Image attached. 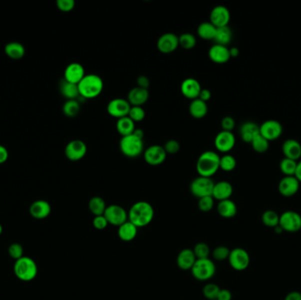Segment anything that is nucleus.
Returning <instances> with one entry per match:
<instances>
[{
    "instance_id": "f257e3e1",
    "label": "nucleus",
    "mask_w": 301,
    "mask_h": 300,
    "mask_svg": "<svg viewBox=\"0 0 301 300\" xmlns=\"http://www.w3.org/2000/svg\"><path fill=\"white\" fill-rule=\"evenodd\" d=\"M154 210L152 204L145 201L137 202L130 207L128 212V220L139 227H145L153 221Z\"/></svg>"
},
{
    "instance_id": "f03ea898",
    "label": "nucleus",
    "mask_w": 301,
    "mask_h": 300,
    "mask_svg": "<svg viewBox=\"0 0 301 300\" xmlns=\"http://www.w3.org/2000/svg\"><path fill=\"white\" fill-rule=\"evenodd\" d=\"M220 156L213 151L203 152L197 159V174L199 176L212 178V176L220 169Z\"/></svg>"
},
{
    "instance_id": "7ed1b4c3",
    "label": "nucleus",
    "mask_w": 301,
    "mask_h": 300,
    "mask_svg": "<svg viewBox=\"0 0 301 300\" xmlns=\"http://www.w3.org/2000/svg\"><path fill=\"white\" fill-rule=\"evenodd\" d=\"M79 96L83 99H93L99 96L103 91L104 83L102 78L96 74H87L78 84Z\"/></svg>"
},
{
    "instance_id": "20e7f679",
    "label": "nucleus",
    "mask_w": 301,
    "mask_h": 300,
    "mask_svg": "<svg viewBox=\"0 0 301 300\" xmlns=\"http://www.w3.org/2000/svg\"><path fill=\"white\" fill-rule=\"evenodd\" d=\"M13 272L16 278L20 281H33L37 276V264L32 258L23 256L20 259L15 261Z\"/></svg>"
},
{
    "instance_id": "39448f33",
    "label": "nucleus",
    "mask_w": 301,
    "mask_h": 300,
    "mask_svg": "<svg viewBox=\"0 0 301 300\" xmlns=\"http://www.w3.org/2000/svg\"><path fill=\"white\" fill-rule=\"evenodd\" d=\"M119 148L121 152L127 158H138L144 152V141L131 134L122 137L120 139Z\"/></svg>"
},
{
    "instance_id": "423d86ee",
    "label": "nucleus",
    "mask_w": 301,
    "mask_h": 300,
    "mask_svg": "<svg viewBox=\"0 0 301 300\" xmlns=\"http://www.w3.org/2000/svg\"><path fill=\"white\" fill-rule=\"evenodd\" d=\"M191 273L197 280L207 281L213 278L215 275V264L209 258L197 259L193 267L191 269Z\"/></svg>"
},
{
    "instance_id": "0eeeda50",
    "label": "nucleus",
    "mask_w": 301,
    "mask_h": 300,
    "mask_svg": "<svg viewBox=\"0 0 301 300\" xmlns=\"http://www.w3.org/2000/svg\"><path fill=\"white\" fill-rule=\"evenodd\" d=\"M215 185V182L212 181V178L198 176L194 179L190 186V192L194 197H197L198 199L202 197H212V191Z\"/></svg>"
},
{
    "instance_id": "6e6552de",
    "label": "nucleus",
    "mask_w": 301,
    "mask_h": 300,
    "mask_svg": "<svg viewBox=\"0 0 301 300\" xmlns=\"http://www.w3.org/2000/svg\"><path fill=\"white\" fill-rule=\"evenodd\" d=\"M279 226L288 233L299 232L301 229V216L296 211H286L280 216Z\"/></svg>"
},
{
    "instance_id": "1a4fd4ad",
    "label": "nucleus",
    "mask_w": 301,
    "mask_h": 300,
    "mask_svg": "<svg viewBox=\"0 0 301 300\" xmlns=\"http://www.w3.org/2000/svg\"><path fill=\"white\" fill-rule=\"evenodd\" d=\"M104 217L108 220V224L118 227L128 221V212L122 206L116 204L107 206Z\"/></svg>"
},
{
    "instance_id": "9d476101",
    "label": "nucleus",
    "mask_w": 301,
    "mask_h": 300,
    "mask_svg": "<svg viewBox=\"0 0 301 300\" xmlns=\"http://www.w3.org/2000/svg\"><path fill=\"white\" fill-rule=\"evenodd\" d=\"M231 267L237 271H245L250 263V257L249 253L245 249H234L232 250L228 257Z\"/></svg>"
},
{
    "instance_id": "9b49d317",
    "label": "nucleus",
    "mask_w": 301,
    "mask_h": 300,
    "mask_svg": "<svg viewBox=\"0 0 301 300\" xmlns=\"http://www.w3.org/2000/svg\"><path fill=\"white\" fill-rule=\"evenodd\" d=\"M87 152V146L84 141L75 139L69 142L64 149V154L71 161L82 160Z\"/></svg>"
},
{
    "instance_id": "f8f14e48",
    "label": "nucleus",
    "mask_w": 301,
    "mask_h": 300,
    "mask_svg": "<svg viewBox=\"0 0 301 300\" xmlns=\"http://www.w3.org/2000/svg\"><path fill=\"white\" fill-rule=\"evenodd\" d=\"M130 104L127 99L115 98L110 100L107 106V111L108 115H111L116 119L122 118L128 116L130 113Z\"/></svg>"
},
{
    "instance_id": "ddd939ff",
    "label": "nucleus",
    "mask_w": 301,
    "mask_h": 300,
    "mask_svg": "<svg viewBox=\"0 0 301 300\" xmlns=\"http://www.w3.org/2000/svg\"><path fill=\"white\" fill-rule=\"evenodd\" d=\"M167 156V152L161 145H151L144 152V159L150 166H160L163 164Z\"/></svg>"
},
{
    "instance_id": "4468645a",
    "label": "nucleus",
    "mask_w": 301,
    "mask_h": 300,
    "mask_svg": "<svg viewBox=\"0 0 301 300\" xmlns=\"http://www.w3.org/2000/svg\"><path fill=\"white\" fill-rule=\"evenodd\" d=\"M283 133L282 124L277 120H266L260 125V134L268 141L277 140Z\"/></svg>"
},
{
    "instance_id": "2eb2a0df",
    "label": "nucleus",
    "mask_w": 301,
    "mask_h": 300,
    "mask_svg": "<svg viewBox=\"0 0 301 300\" xmlns=\"http://www.w3.org/2000/svg\"><path fill=\"white\" fill-rule=\"evenodd\" d=\"M236 143L235 136L231 131L221 130L217 134L214 139V145L219 152L227 153L234 149Z\"/></svg>"
},
{
    "instance_id": "dca6fc26",
    "label": "nucleus",
    "mask_w": 301,
    "mask_h": 300,
    "mask_svg": "<svg viewBox=\"0 0 301 300\" xmlns=\"http://www.w3.org/2000/svg\"><path fill=\"white\" fill-rule=\"evenodd\" d=\"M179 47V36L174 33H163L157 41V48L163 54H170Z\"/></svg>"
},
{
    "instance_id": "f3484780",
    "label": "nucleus",
    "mask_w": 301,
    "mask_h": 300,
    "mask_svg": "<svg viewBox=\"0 0 301 300\" xmlns=\"http://www.w3.org/2000/svg\"><path fill=\"white\" fill-rule=\"evenodd\" d=\"M230 19V11L224 5H217L212 9L210 14V22L217 28L228 26Z\"/></svg>"
},
{
    "instance_id": "a211bd4d",
    "label": "nucleus",
    "mask_w": 301,
    "mask_h": 300,
    "mask_svg": "<svg viewBox=\"0 0 301 300\" xmlns=\"http://www.w3.org/2000/svg\"><path fill=\"white\" fill-rule=\"evenodd\" d=\"M301 182L295 176H285L279 183V191L283 197H294L300 189Z\"/></svg>"
},
{
    "instance_id": "6ab92c4d",
    "label": "nucleus",
    "mask_w": 301,
    "mask_h": 300,
    "mask_svg": "<svg viewBox=\"0 0 301 300\" xmlns=\"http://www.w3.org/2000/svg\"><path fill=\"white\" fill-rule=\"evenodd\" d=\"M201 90H202L201 84L196 78H185L181 85V92L182 95L191 100L198 99Z\"/></svg>"
},
{
    "instance_id": "aec40b11",
    "label": "nucleus",
    "mask_w": 301,
    "mask_h": 300,
    "mask_svg": "<svg viewBox=\"0 0 301 300\" xmlns=\"http://www.w3.org/2000/svg\"><path fill=\"white\" fill-rule=\"evenodd\" d=\"M85 76H86L85 69L81 63H71L68 64L64 70L63 79L72 84L78 85Z\"/></svg>"
},
{
    "instance_id": "412c9836",
    "label": "nucleus",
    "mask_w": 301,
    "mask_h": 300,
    "mask_svg": "<svg viewBox=\"0 0 301 300\" xmlns=\"http://www.w3.org/2000/svg\"><path fill=\"white\" fill-rule=\"evenodd\" d=\"M209 57L212 60L213 63H226L230 60V53H229V48L227 46L223 45L214 44L212 45L210 48L208 52Z\"/></svg>"
},
{
    "instance_id": "4be33fe9",
    "label": "nucleus",
    "mask_w": 301,
    "mask_h": 300,
    "mask_svg": "<svg viewBox=\"0 0 301 300\" xmlns=\"http://www.w3.org/2000/svg\"><path fill=\"white\" fill-rule=\"evenodd\" d=\"M282 152L285 158L298 161L301 158V144L296 139H287L283 144Z\"/></svg>"
},
{
    "instance_id": "5701e85b",
    "label": "nucleus",
    "mask_w": 301,
    "mask_h": 300,
    "mask_svg": "<svg viewBox=\"0 0 301 300\" xmlns=\"http://www.w3.org/2000/svg\"><path fill=\"white\" fill-rule=\"evenodd\" d=\"M30 215L33 219H44L50 215L51 206L47 201L37 200L33 202L29 208Z\"/></svg>"
},
{
    "instance_id": "b1692460",
    "label": "nucleus",
    "mask_w": 301,
    "mask_h": 300,
    "mask_svg": "<svg viewBox=\"0 0 301 300\" xmlns=\"http://www.w3.org/2000/svg\"><path fill=\"white\" fill-rule=\"evenodd\" d=\"M148 99V89H144L138 86L130 90L127 95V100L129 101L130 106L135 107H142L144 104L146 103Z\"/></svg>"
},
{
    "instance_id": "393cba45",
    "label": "nucleus",
    "mask_w": 301,
    "mask_h": 300,
    "mask_svg": "<svg viewBox=\"0 0 301 300\" xmlns=\"http://www.w3.org/2000/svg\"><path fill=\"white\" fill-rule=\"evenodd\" d=\"M234 192L233 186L230 182L222 181L215 183L213 191H212V197L214 200L224 201L230 199Z\"/></svg>"
},
{
    "instance_id": "a878e982",
    "label": "nucleus",
    "mask_w": 301,
    "mask_h": 300,
    "mask_svg": "<svg viewBox=\"0 0 301 300\" xmlns=\"http://www.w3.org/2000/svg\"><path fill=\"white\" fill-rule=\"evenodd\" d=\"M197 261V257L194 254L193 250L185 249L179 253L176 263L178 267L182 271H191L194 264Z\"/></svg>"
},
{
    "instance_id": "bb28decb",
    "label": "nucleus",
    "mask_w": 301,
    "mask_h": 300,
    "mask_svg": "<svg viewBox=\"0 0 301 300\" xmlns=\"http://www.w3.org/2000/svg\"><path fill=\"white\" fill-rule=\"evenodd\" d=\"M260 134V126L254 122L242 123L240 128V136L243 142L250 144L257 135Z\"/></svg>"
},
{
    "instance_id": "cd10ccee",
    "label": "nucleus",
    "mask_w": 301,
    "mask_h": 300,
    "mask_svg": "<svg viewBox=\"0 0 301 300\" xmlns=\"http://www.w3.org/2000/svg\"><path fill=\"white\" fill-rule=\"evenodd\" d=\"M217 211L220 217L225 219H232L236 216L238 210H237V205L235 204L234 201L227 199V200L220 201L218 204Z\"/></svg>"
},
{
    "instance_id": "c85d7f7f",
    "label": "nucleus",
    "mask_w": 301,
    "mask_h": 300,
    "mask_svg": "<svg viewBox=\"0 0 301 300\" xmlns=\"http://www.w3.org/2000/svg\"><path fill=\"white\" fill-rule=\"evenodd\" d=\"M138 234V227L129 220L118 227V236L125 242L133 241Z\"/></svg>"
},
{
    "instance_id": "c756f323",
    "label": "nucleus",
    "mask_w": 301,
    "mask_h": 300,
    "mask_svg": "<svg viewBox=\"0 0 301 300\" xmlns=\"http://www.w3.org/2000/svg\"><path fill=\"white\" fill-rule=\"evenodd\" d=\"M189 111L192 117L196 119H202L208 113V105L200 99L191 100Z\"/></svg>"
},
{
    "instance_id": "7c9ffc66",
    "label": "nucleus",
    "mask_w": 301,
    "mask_h": 300,
    "mask_svg": "<svg viewBox=\"0 0 301 300\" xmlns=\"http://www.w3.org/2000/svg\"><path fill=\"white\" fill-rule=\"evenodd\" d=\"M115 127H116L117 132L122 137L131 135V134L133 133L134 130H136L135 122L129 116H125V117L117 119Z\"/></svg>"
},
{
    "instance_id": "2f4dec72",
    "label": "nucleus",
    "mask_w": 301,
    "mask_h": 300,
    "mask_svg": "<svg viewBox=\"0 0 301 300\" xmlns=\"http://www.w3.org/2000/svg\"><path fill=\"white\" fill-rule=\"evenodd\" d=\"M4 52L8 57L11 59L19 60L22 58L25 55V48L20 42L18 41H11L5 45Z\"/></svg>"
},
{
    "instance_id": "473e14b6",
    "label": "nucleus",
    "mask_w": 301,
    "mask_h": 300,
    "mask_svg": "<svg viewBox=\"0 0 301 300\" xmlns=\"http://www.w3.org/2000/svg\"><path fill=\"white\" fill-rule=\"evenodd\" d=\"M60 93L67 100H77L79 97L78 86L76 84H72L70 82L63 79L60 83Z\"/></svg>"
},
{
    "instance_id": "72a5a7b5",
    "label": "nucleus",
    "mask_w": 301,
    "mask_h": 300,
    "mask_svg": "<svg viewBox=\"0 0 301 300\" xmlns=\"http://www.w3.org/2000/svg\"><path fill=\"white\" fill-rule=\"evenodd\" d=\"M232 39H233V32L230 27L227 26L217 28L215 37L213 41H215L216 44L227 46L230 43Z\"/></svg>"
},
{
    "instance_id": "f704fd0d",
    "label": "nucleus",
    "mask_w": 301,
    "mask_h": 300,
    "mask_svg": "<svg viewBox=\"0 0 301 300\" xmlns=\"http://www.w3.org/2000/svg\"><path fill=\"white\" fill-rule=\"evenodd\" d=\"M216 31L217 27L210 21H206L201 23L197 27V32L198 36L204 40H214Z\"/></svg>"
},
{
    "instance_id": "c9c22d12",
    "label": "nucleus",
    "mask_w": 301,
    "mask_h": 300,
    "mask_svg": "<svg viewBox=\"0 0 301 300\" xmlns=\"http://www.w3.org/2000/svg\"><path fill=\"white\" fill-rule=\"evenodd\" d=\"M88 208H89L91 213L96 216L104 215L105 211H106V203L103 200V198L100 197H94L91 198L88 204Z\"/></svg>"
},
{
    "instance_id": "e433bc0d",
    "label": "nucleus",
    "mask_w": 301,
    "mask_h": 300,
    "mask_svg": "<svg viewBox=\"0 0 301 300\" xmlns=\"http://www.w3.org/2000/svg\"><path fill=\"white\" fill-rule=\"evenodd\" d=\"M80 111V104L78 100H67L63 106V115L67 117H75Z\"/></svg>"
},
{
    "instance_id": "4c0bfd02",
    "label": "nucleus",
    "mask_w": 301,
    "mask_h": 300,
    "mask_svg": "<svg viewBox=\"0 0 301 300\" xmlns=\"http://www.w3.org/2000/svg\"><path fill=\"white\" fill-rule=\"evenodd\" d=\"M297 164L298 161L284 158L279 163V168L286 176H294L297 168Z\"/></svg>"
},
{
    "instance_id": "58836bf2",
    "label": "nucleus",
    "mask_w": 301,
    "mask_h": 300,
    "mask_svg": "<svg viewBox=\"0 0 301 300\" xmlns=\"http://www.w3.org/2000/svg\"><path fill=\"white\" fill-rule=\"evenodd\" d=\"M250 144L252 145L254 151L258 153H264V152H267L268 149L270 147V141H268L261 134L257 135Z\"/></svg>"
},
{
    "instance_id": "ea45409f",
    "label": "nucleus",
    "mask_w": 301,
    "mask_h": 300,
    "mask_svg": "<svg viewBox=\"0 0 301 300\" xmlns=\"http://www.w3.org/2000/svg\"><path fill=\"white\" fill-rule=\"evenodd\" d=\"M196 45H197V38L192 33H182L179 36V46H181L182 48L190 50L195 48Z\"/></svg>"
},
{
    "instance_id": "a19ab883",
    "label": "nucleus",
    "mask_w": 301,
    "mask_h": 300,
    "mask_svg": "<svg viewBox=\"0 0 301 300\" xmlns=\"http://www.w3.org/2000/svg\"><path fill=\"white\" fill-rule=\"evenodd\" d=\"M280 216L274 211H266L262 216V221L268 227L275 228L279 226Z\"/></svg>"
},
{
    "instance_id": "79ce46f5",
    "label": "nucleus",
    "mask_w": 301,
    "mask_h": 300,
    "mask_svg": "<svg viewBox=\"0 0 301 300\" xmlns=\"http://www.w3.org/2000/svg\"><path fill=\"white\" fill-rule=\"evenodd\" d=\"M237 166V161L234 156L225 154L220 157V169L224 172H232Z\"/></svg>"
},
{
    "instance_id": "37998d69",
    "label": "nucleus",
    "mask_w": 301,
    "mask_h": 300,
    "mask_svg": "<svg viewBox=\"0 0 301 300\" xmlns=\"http://www.w3.org/2000/svg\"><path fill=\"white\" fill-rule=\"evenodd\" d=\"M220 288L215 284H207L203 289L204 296L209 300H215L218 299Z\"/></svg>"
},
{
    "instance_id": "c03bdc74",
    "label": "nucleus",
    "mask_w": 301,
    "mask_h": 300,
    "mask_svg": "<svg viewBox=\"0 0 301 300\" xmlns=\"http://www.w3.org/2000/svg\"><path fill=\"white\" fill-rule=\"evenodd\" d=\"M193 252L197 259H207L210 256V248L208 245L200 242L195 246Z\"/></svg>"
},
{
    "instance_id": "a18cd8bd",
    "label": "nucleus",
    "mask_w": 301,
    "mask_h": 300,
    "mask_svg": "<svg viewBox=\"0 0 301 300\" xmlns=\"http://www.w3.org/2000/svg\"><path fill=\"white\" fill-rule=\"evenodd\" d=\"M128 116L130 117L135 123L136 122H142L145 117V111L142 107H135L131 106L130 113Z\"/></svg>"
},
{
    "instance_id": "49530a36",
    "label": "nucleus",
    "mask_w": 301,
    "mask_h": 300,
    "mask_svg": "<svg viewBox=\"0 0 301 300\" xmlns=\"http://www.w3.org/2000/svg\"><path fill=\"white\" fill-rule=\"evenodd\" d=\"M197 205L201 211L209 212V211H212L214 207V198L212 196L199 198Z\"/></svg>"
},
{
    "instance_id": "de8ad7c7",
    "label": "nucleus",
    "mask_w": 301,
    "mask_h": 300,
    "mask_svg": "<svg viewBox=\"0 0 301 300\" xmlns=\"http://www.w3.org/2000/svg\"><path fill=\"white\" fill-rule=\"evenodd\" d=\"M230 252V250L227 247L220 246L213 250L212 256L217 261H224V260L228 259Z\"/></svg>"
},
{
    "instance_id": "09e8293b",
    "label": "nucleus",
    "mask_w": 301,
    "mask_h": 300,
    "mask_svg": "<svg viewBox=\"0 0 301 300\" xmlns=\"http://www.w3.org/2000/svg\"><path fill=\"white\" fill-rule=\"evenodd\" d=\"M8 253H9V256H11V258L14 259L15 261L20 259L21 257H23L22 246L19 243H12L10 245V247L8 249Z\"/></svg>"
},
{
    "instance_id": "8fccbe9b",
    "label": "nucleus",
    "mask_w": 301,
    "mask_h": 300,
    "mask_svg": "<svg viewBox=\"0 0 301 300\" xmlns=\"http://www.w3.org/2000/svg\"><path fill=\"white\" fill-rule=\"evenodd\" d=\"M164 149L167 152V154H176L180 151L181 145L179 144L178 141L175 139H170L167 141L166 144L164 145Z\"/></svg>"
},
{
    "instance_id": "3c124183",
    "label": "nucleus",
    "mask_w": 301,
    "mask_h": 300,
    "mask_svg": "<svg viewBox=\"0 0 301 300\" xmlns=\"http://www.w3.org/2000/svg\"><path fill=\"white\" fill-rule=\"evenodd\" d=\"M56 6L60 11L68 12L74 9L75 1L74 0H57Z\"/></svg>"
},
{
    "instance_id": "603ef678",
    "label": "nucleus",
    "mask_w": 301,
    "mask_h": 300,
    "mask_svg": "<svg viewBox=\"0 0 301 300\" xmlns=\"http://www.w3.org/2000/svg\"><path fill=\"white\" fill-rule=\"evenodd\" d=\"M108 220L106 219L104 215L96 216L94 217L93 220V226L97 230H104L105 228L108 226Z\"/></svg>"
},
{
    "instance_id": "864d4df0",
    "label": "nucleus",
    "mask_w": 301,
    "mask_h": 300,
    "mask_svg": "<svg viewBox=\"0 0 301 300\" xmlns=\"http://www.w3.org/2000/svg\"><path fill=\"white\" fill-rule=\"evenodd\" d=\"M234 127H235V121L232 116H225L222 120H221V128L222 130L225 131H231L234 130Z\"/></svg>"
},
{
    "instance_id": "5fc2aeb1",
    "label": "nucleus",
    "mask_w": 301,
    "mask_h": 300,
    "mask_svg": "<svg viewBox=\"0 0 301 300\" xmlns=\"http://www.w3.org/2000/svg\"><path fill=\"white\" fill-rule=\"evenodd\" d=\"M137 86L140 87V88H144V89H148L149 86H150V80L146 76L141 75L137 78Z\"/></svg>"
},
{
    "instance_id": "6e6d98bb",
    "label": "nucleus",
    "mask_w": 301,
    "mask_h": 300,
    "mask_svg": "<svg viewBox=\"0 0 301 300\" xmlns=\"http://www.w3.org/2000/svg\"><path fill=\"white\" fill-rule=\"evenodd\" d=\"M211 98H212L211 91L209 89H205V88H202L198 99H200L201 100H203V101H205L207 103V101L211 100Z\"/></svg>"
},
{
    "instance_id": "4d7b16f0",
    "label": "nucleus",
    "mask_w": 301,
    "mask_h": 300,
    "mask_svg": "<svg viewBox=\"0 0 301 300\" xmlns=\"http://www.w3.org/2000/svg\"><path fill=\"white\" fill-rule=\"evenodd\" d=\"M9 153H8L7 149L4 147V145H0V165L4 164L7 161Z\"/></svg>"
},
{
    "instance_id": "13d9d810",
    "label": "nucleus",
    "mask_w": 301,
    "mask_h": 300,
    "mask_svg": "<svg viewBox=\"0 0 301 300\" xmlns=\"http://www.w3.org/2000/svg\"><path fill=\"white\" fill-rule=\"evenodd\" d=\"M217 300H232V293L228 290L221 289Z\"/></svg>"
},
{
    "instance_id": "bf43d9fd",
    "label": "nucleus",
    "mask_w": 301,
    "mask_h": 300,
    "mask_svg": "<svg viewBox=\"0 0 301 300\" xmlns=\"http://www.w3.org/2000/svg\"><path fill=\"white\" fill-rule=\"evenodd\" d=\"M285 300H301V293L299 292H292L287 294Z\"/></svg>"
},
{
    "instance_id": "052dcab7",
    "label": "nucleus",
    "mask_w": 301,
    "mask_h": 300,
    "mask_svg": "<svg viewBox=\"0 0 301 300\" xmlns=\"http://www.w3.org/2000/svg\"><path fill=\"white\" fill-rule=\"evenodd\" d=\"M294 176L301 183V160L298 162L297 168H296V172H295V175Z\"/></svg>"
},
{
    "instance_id": "680f3d73",
    "label": "nucleus",
    "mask_w": 301,
    "mask_h": 300,
    "mask_svg": "<svg viewBox=\"0 0 301 300\" xmlns=\"http://www.w3.org/2000/svg\"><path fill=\"white\" fill-rule=\"evenodd\" d=\"M229 53H230L231 57H237L240 54V51H239L238 48L233 47V48H229Z\"/></svg>"
},
{
    "instance_id": "e2e57ef3",
    "label": "nucleus",
    "mask_w": 301,
    "mask_h": 300,
    "mask_svg": "<svg viewBox=\"0 0 301 300\" xmlns=\"http://www.w3.org/2000/svg\"><path fill=\"white\" fill-rule=\"evenodd\" d=\"M132 134H134L135 136L139 137V138H141V139H143V138H144V136H145V132H144V130H141V129H136V130H134V132Z\"/></svg>"
},
{
    "instance_id": "0e129e2a",
    "label": "nucleus",
    "mask_w": 301,
    "mask_h": 300,
    "mask_svg": "<svg viewBox=\"0 0 301 300\" xmlns=\"http://www.w3.org/2000/svg\"><path fill=\"white\" fill-rule=\"evenodd\" d=\"M2 233H3V227L0 225V235L2 234Z\"/></svg>"
},
{
    "instance_id": "69168bd1",
    "label": "nucleus",
    "mask_w": 301,
    "mask_h": 300,
    "mask_svg": "<svg viewBox=\"0 0 301 300\" xmlns=\"http://www.w3.org/2000/svg\"></svg>"
}]
</instances>
